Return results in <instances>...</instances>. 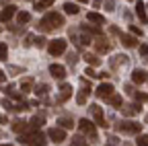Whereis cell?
Segmentation results:
<instances>
[{
  "instance_id": "obj_1",
  "label": "cell",
  "mask_w": 148,
  "mask_h": 146,
  "mask_svg": "<svg viewBox=\"0 0 148 146\" xmlns=\"http://www.w3.org/2000/svg\"><path fill=\"white\" fill-rule=\"evenodd\" d=\"M64 25V16L60 14V12H56V10H51V12H47L43 19L37 23V29L39 31H43V33H49V31H56V29H60Z\"/></svg>"
},
{
  "instance_id": "obj_2",
  "label": "cell",
  "mask_w": 148,
  "mask_h": 146,
  "mask_svg": "<svg viewBox=\"0 0 148 146\" xmlns=\"http://www.w3.org/2000/svg\"><path fill=\"white\" fill-rule=\"evenodd\" d=\"M47 138L49 136H45L39 130H31V132H25V134L18 136V140H21L23 144H29V146H45Z\"/></svg>"
},
{
  "instance_id": "obj_3",
  "label": "cell",
  "mask_w": 148,
  "mask_h": 146,
  "mask_svg": "<svg viewBox=\"0 0 148 146\" xmlns=\"http://www.w3.org/2000/svg\"><path fill=\"white\" fill-rule=\"evenodd\" d=\"M115 130L121 132V134H140L142 123H138V121H134V119H123V121H119V123L115 125Z\"/></svg>"
},
{
  "instance_id": "obj_4",
  "label": "cell",
  "mask_w": 148,
  "mask_h": 146,
  "mask_svg": "<svg viewBox=\"0 0 148 146\" xmlns=\"http://www.w3.org/2000/svg\"><path fill=\"white\" fill-rule=\"evenodd\" d=\"M66 47H68V41L62 39V37H58V39H53V41L47 43V51L51 53V56H62V53L66 51Z\"/></svg>"
},
{
  "instance_id": "obj_5",
  "label": "cell",
  "mask_w": 148,
  "mask_h": 146,
  "mask_svg": "<svg viewBox=\"0 0 148 146\" xmlns=\"http://www.w3.org/2000/svg\"><path fill=\"white\" fill-rule=\"evenodd\" d=\"M78 127H80V132H82L84 136H88L92 142H97V130H95V123H92V121H88V119L84 117V119L78 121Z\"/></svg>"
},
{
  "instance_id": "obj_6",
  "label": "cell",
  "mask_w": 148,
  "mask_h": 146,
  "mask_svg": "<svg viewBox=\"0 0 148 146\" xmlns=\"http://www.w3.org/2000/svg\"><path fill=\"white\" fill-rule=\"evenodd\" d=\"M90 113H92V117H95V121H97V125L99 127H105V130H107V127H109V123L105 121V115H103V109H101V105H90Z\"/></svg>"
},
{
  "instance_id": "obj_7",
  "label": "cell",
  "mask_w": 148,
  "mask_h": 146,
  "mask_svg": "<svg viewBox=\"0 0 148 146\" xmlns=\"http://www.w3.org/2000/svg\"><path fill=\"white\" fill-rule=\"evenodd\" d=\"M113 93H115V88H113V84H111V82H101L99 88H97V97H99V99H109Z\"/></svg>"
},
{
  "instance_id": "obj_8",
  "label": "cell",
  "mask_w": 148,
  "mask_h": 146,
  "mask_svg": "<svg viewBox=\"0 0 148 146\" xmlns=\"http://www.w3.org/2000/svg\"><path fill=\"white\" fill-rule=\"evenodd\" d=\"M119 111H121V115H125V117H134V115H138V113L142 111V107H140L138 103H130V105H121Z\"/></svg>"
},
{
  "instance_id": "obj_9",
  "label": "cell",
  "mask_w": 148,
  "mask_h": 146,
  "mask_svg": "<svg viewBox=\"0 0 148 146\" xmlns=\"http://www.w3.org/2000/svg\"><path fill=\"white\" fill-rule=\"evenodd\" d=\"M47 136H49V140H51V142H56V144H62V142L66 140V132H64V127H51V130L47 132Z\"/></svg>"
},
{
  "instance_id": "obj_10",
  "label": "cell",
  "mask_w": 148,
  "mask_h": 146,
  "mask_svg": "<svg viewBox=\"0 0 148 146\" xmlns=\"http://www.w3.org/2000/svg\"><path fill=\"white\" fill-rule=\"evenodd\" d=\"M80 84H82V88H80V93L76 95V103H78V105H84V103H86V95H90V82H86V80L82 78Z\"/></svg>"
},
{
  "instance_id": "obj_11",
  "label": "cell",
  "mask_w": 148,
  "mask_h": 146,
  "mask_svg": "<svg viewBox=\"0 0 148 146\" xmlns=\"http://www.w3.org/2000/svg\"><path fill=\"white\" fill-rule=\"evenodd\" d=\"M49 74H51L53 78L62 80V78L66 76V68H64L62 64H51V66H49Z\"/></svg>"
},
{
  "instance_id": "obj_12",
  "label": "cell",
  "mask_w": 148,
  "mask_h": 146,
  "mask_svg": "<svg viewBox=\"0 0 148 146\" xmlns=\"http://www.w3.org/2000/svg\"><path fill=\"white\" fill-rule=\"evenodd\" d=\"M14 14H16V6L8 4L6 8H2V10H0V21H2V23H6V21H10V19H12Z\"/></svg>"
},
{
  "instance_id": "obj_13",
  "label": "cell",
  "mask_w": 148,
  "mask_h": 146,
  "mask_svg": "<svg viewBox=\"0 0 148 146\" xmlns=\"http://www.w3.org/2000/svg\"><path fill=\"white\" fill-rule=\"evenodd\" d=\"M86 21H88V23H95V25H105V16L99 14V12H95V10H90V12L86 14Z\"/></svg>"
},
{
  "instance_id": "obj_14",
  "label": "cell",
  "mask_w": 148,
  "mask_h": 146,
  "mask_svg": "<svg viewBox=\"0 0 148 146\" xmlns=\"http://www.w3.org/2000/svg\"><path fill=\"white\" fill-rule=\"evenodd\" d=\"M10 127H12L16 134H25V132L29 130V123H27V121H23V119H14Z\"/></svg>"
},
{
  "instance_id": "obj_15",
  "label": "cell",
  "mask_w": 148,
  "mask_h": 146,
  "mask_svg": "<svg viewBox=\"0 0 148 146\" xmlns=\"http://www.w3.org/2000/svg\"><path fill=\"white\" fill-rule=\"evenodd\" d=\"M119 41L125 45V47H136L138 45V39H136V35H119Z\"/></svg>"
},
{
  "instance_id": "obj_16",
  "label": "cell",
  "mask_w": 148,
  "mask_h": 146,
  "mask_svg": "<svg viewBox=\"0 0 148 146\" xmlns=\"http://www.w3.org/2000/svg\"><path fill=\"white\" fill-rule=\"evenodd\" d=\"M95 49H97L99 53H107V51L111 49V43H109L107 39H103V37H99V39L95 41Z\"/></svg>"
},
{
  "instance_id": "obj_17",
  "label": "cell",
  "mask_w": 148,
  "mask_h": 146,
  "mask_svg": "<svg viewBox=\"0 0 148 146\" xmlns=\"http://www.w3.org/2000/svg\"><path fill=\"white\" fill-rule=\"evenodd\" d=\"M136 14H138V19H140V23H146L148 21V14H146V4L144 2H136Z\"/></svg>"
},
{
  "instance_id": "obj_18",
  "label": "cell",
  "mask_w": 148,
  "mask_h": 146,
  "mask_svg": "<svg viewBox=\"0 0 148 146\" xmlns=\"http://www.w3.org/2000/svg\"><path fill=\"white\" fill-rule=\"evenodd\" d=\"M132 80H134L136 84H142V82H146V80H148V74H146V70H134V72H132Z\"/></svg>"
},
{
  "instance_id": "obj_19",
  "label": "cell",
  "mask_w": 148,
  "mask_h": 146,
  "mask_svg": "<svg viewBox=\"0 0 148 146\" xmlns=\"http://www.w3.org/2000/svg\"><path fill=\"white\" fill-rule=\"evenodd\" d=\"M72 97V86L70 84H62L60 86V101L64 103V101H68Z\"/></svg>"
},
{
  "instance_id": "obj_20",
  "label": "cell",
  "mask_w": 148,
  "mask_h": 146,
  "mask_svg": "<svg viewBox=\"0 0 148 146\" xmlns=\"http://www.w3.org/2000/svg\"><path fill=\"white\" fill-rule=\"evenodd\" d=\"M43 123H45V117H43V115H35V117L29 121V127H31V130H39Z\"/></svg>"
},
{
  "instance_id": "obj_21",
  "label": "cell",
  "mask_w": 148,
  "mask_h": 146,
  "mask_svg": "<svg viewBox=\"0 0 148 146\" xmlns=\"http://www.w3.org/2000/svg\"><path fill=\"white\" fill-rule=\"evenodd\" d=\"M33 88H35L33 78H25V80H21V90H23V93H31Z\"/></svg>"
},
{
  "instance_id": "obj_22",
  "label": "cell",
  "mask_w": 148,
  "mask_h": 146,
  "mask_svg": "<svg viewBox=\"0 0 148 146\" xmlns=\"http://www.w3.org/2000/svg\"><path fill=\"white\" fill-rule=\"evenodd\" d=\"M53 2H56V0H39V2H35V10H37V12H39V10H45V8H49Z\"/></svg>"
},
{
  "instance_id": "obj_23",
  "label": "cell",
  "mask_w": 148,
  "mask_h": 146,
  "mask_svg": "<svg viewBox=\"0 0 148 146\" xmlns=\"http://www.w3.org/2000/svg\"><path fill=\"white\" fill-rule=\"evenodd\" d=\"M105 101H107L109 105H113V107H117V109H119V107L123 105V101H121V97H119V95H115V93H113V95H111L109 99H105Z\"/></svg>"
},
{
  "instance_id": "obj_24",
  "label": "cell",
  "mask_w": 148,
  "mask_h": 146,
  "mask_svg": "<svg viewBox=\"0 0 148 146\" xmlns=\"http://www.w3.org/2000/svg\"><path fill=\"white\" fill-rule=\"evenodd\" d=\"M84 62H86L88 66H99V64H101V60L95 56V53H84Z\"/></svg>"
},
{
  "instance_id": "obj_25",
  "label": "cell",
  "mask_w": 148,
  "mask_h": 146,
  "mask_svg": "<svg viewBox=\"0 0 148 146\" xmlns=\"http://www.w3.org/2000/svg\"><path fill=\"white\" fill-rule=\"evenodd\" d=\"M33 90H35V95H37V97H45V95L49 93V86H47V84H37Z\"/></svg>"
},
{
  "instance_id": "obj_26",
  "label": "cell",
  "mask_w": 148,
  "mask_h": 146,
  "mask_svg": "<svg viewBox=\"0 0 148 146\" xmlns=\"http://www.w3.org/2000/svg\"><path fill=\"white\" fill-rule=\"evenodd\" d=\"M123 64H127V56H115L113 60H111V66H113V68H119Z\"/></svg>"
},
{
  "instance_id": "obj_27",
  "label": "cell",
  "mask_w": 148,
  "mask_h": 146,
  "mask_svg": "<svg viewBox=\"0 0 148 146\" xmlns=\"http://www.w3.org/2000/svg\"><path fill=\"white\" fill-rule=\"evenodd\" d=\"M16 21H18V25L29 23V21H31V14H29V12H25V10H21V12H16Z\"/></svg>"
},
{
  "instance_id": "obj_28",
  "label": "cell",
  "mask_w": 148,
  "mask_h": 146,
  "mask_svg": "<svg viewBox=\"0 0 148 146\" xmlns=\"http://www.w3.org/2000/svg\"><path fill=\"white\" fill-rule=\"evenodd\" d=\"M64 10H66L68 14H78V6L72 4V2H66V4H64Z\"/></svg>"
},
{
  "instance_id": "obj_29",
  "label": "cell",
  "mask_w": 148,
  "mask_h": 146,
  "mask_svg": "<svg viewBox=\"0 0 148 146\" xmlns=\"http://www.w3.org/2000/svg\"><path fill=\"white\" fill-rule=\"evenodd\" d=\"M58 123H60V125H62V127H64V130H70V127H72V125H74V121H72V119H70V117H62V119H60V121H58Z\"/></svg>"
},
{
  "instance_id": "obj_30",
  "label": "cell",
  "mask_w": 148,
  "mask_h": 146,
  "mask_svg": "<svg viewBox=\"0 0 148 146\" xmlns=\"http://www.w3.org/2000/svg\"><path fill=\"white\" fill-rule=\"evenodd\" d=\"M136 144H138V146H148V134H138Z\"/></svg>"
},
{
  "instance_id": "obj_31",
  "label": "cell",
  "mask_w": 148,
  "mask_h": 146,
  "mask_svg": "<svg viewBox=\"0 0 148 146\" xmlns=\"http://www.w3.org/2000/svg\"><path fill=\"white\" fill-rule=\"evenodd\" d=\"M6 58H8V47H6V43L0 41V60H6Z\"/></svg>"
},
{
  "instance_id": "obj_32",
  "label": "cell",
  "mask_w": 148,
  "mask_h": 146,
  "mask_svg": "<svg viewBox=\"0 0 148 146\" xmlns=\"http://www.w3.org/2000/svg\"><path fill=\"white\" fill-rule=\"evenodd\" d=\"M70 146H88V142L78 136V138H72V144H70Z\"/></svg>"
},
{
  "instance_id": "obj_33",
  "label": "cell",
  "mask_w": 148,
  "mask_h": 146,
  "mask_svg": "<svg viewBox=\"0 0 148 146\" xmlns=\"http://www.w3.org/2000/svg\"><path fill=\"white\" fill-rule=\"evenodd\" d=\"M130 33L136 35V37H140V35H142V29H140V27H136V25H130Z\"/></svg>"
},
{
  "instance_id": "obj_34",
  "label": "cell",
  "mask_w": 148,
  "mask_h": 146,
  "mask_svg": "<svg viewBox=\"0 0 148 146\" xmlns=\"http://www.w3.org/2000/svg\"><path fill=\"white\" fill-rule=\"evenodd\" d=\"M132 97H136L138 101H148V95H146V93H138V90H134Z\"/></svg>"
},
{
  "instance_id": "obj_35",
  "label": "cell",
  "mask_w": 148,
  "mask_h": 146,
  "mask_svg": "<svg viewBox=\"0 0 148 146\" xmlns=\"http://www.w3.org/2000/svg\"><path fill=\"white\" fill-rule=\"evenodd\" d=\"M140 56L142 58H148V43H142L140 45Z\"/></svg>"
},
{
  "instance_id": "obj_36",
  "label": "cell",
  "mask_w": 148,
  "mask_h": 146,
  "mask_svg": "<svg viewBox=\"0 0 148 146\" xmlns=\"http://www.w3.org/2000/svg\"><path fill=\"white\" fill-rule=\"evenodd\" d=\"M82 31H86V33L90 31V33H95V35H101V29H95V27H88V25H84V27H82Z\"/></svg>"
},
{
  "instance_id": "obj_37",
  "label": "cell",
  "mask_w": 148,
  "mask_h": 146,
  "mask_svg": "<svg viewBox=\"0 0 148 146\" xmlns=\"http://www.w3.org/2000/svg\"><path fill=\"white\" fill-rule=\"evenodd\" d=\"M84 74H88L90 78H97V76H99V72H95L92 68H88V66H86V70H84Z\"/></svg>"
},
{
  "instance_id": "obj_38",
  "label": "cell",
  "mask_w": 148,
  "mask_h": 146,
  "mask_svg": "<svg viewBox=\"0 0 148 146\" xmlns=\"http://www.w3.org/2000/svg\"><path fill=\"white\" fill-rule=\"evenodd\" d=\"M35 45H37V47H43V45H45V39H43V37H37V39H35Z\"/></svg>"
},
{
  "instance_id": "obj_39",
  "label": "cell",
  "mask_w": 148,
  "mask_h": 146,
  "mask_svg": "<svg viewBox=\"0 0 148 146\" xmlns=\"http://www.w3.org/2000/svg\"><path fill=\"white\" fill-rule=\"evenodd\" d=\"M4 80H6V72L0 70V82H4Z\"/></svg>"
},
{
  "instance_id": "obj_40",
  "label": "cell",
  "mask_w": 148,
  "mask_h": 146,
  "mask_svg": "<svg viewBox=\"0 0 148 146\" xmlns=\"http://www.w3.org/2000/svg\"><path fill=\"white\" fill-rule=\"evenodd\" d=\"M0 123H6V115H0Z\"/></svg>"
},
{
  "instance_id": "obj_41",
  "label": "cell",
  "mask_w": 148,
  "mask_h": 146,
  "mask_svg": "<svg viewBox=\"0 0 148 146\" xmlns=\"http://www.w3.org/2000/svg\"><path fill=\"white\" fill-rule=\"evenodd\" d=\"M0 146H12V144H0Z\"/></svg>"
},
{
  "instance_id": "obj_42",
  "label": "cell",
  "mask_w": 148,
  "mask_h": 146,
  "mask_svg": "<svg viewBox=\"0 0 148 146\" xmlns=\"http://www.w3.org/2000/svg\"><path fill=\"white\" fill-rule=\"evenodd\" d=\"M78 2H88V0H78Z\"/></svg>"
},
{
  "instance_id": "obj_43",
  "label": "cell",
  "mask_w": 148,
  "mask_h": 146,
  "mask_svg": "<svg viewBox=\"0 0 148 146\" xmlns=\"http://www.w3.org/2000/svg\"><path fill=\"white\" fill-rule=\"evenodd\" d=\"M130 2H136V0H130Z\"/></svg>"
},
{
  "instance_id": "obj_44",
  "label": "cell",
  "mask_w": 148,
  "mask_h": 146,
  "mask_svg": "<svg viewBox=\"0 0 148 146\" xmlns=\"http://www.w3.org/2000/svg\"><path fill=\"white\" fill-rule=\"evenodd\" d=\"M146 8H148V4H146Z\"/></svg>"
}]
</instances>
